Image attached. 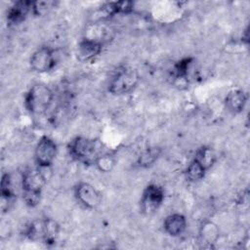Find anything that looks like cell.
I'll return each instance as SVG.
<instances>
[{
  "label": "cell",
  "instance_id": "1",
  "mask_svg": "<svg viewBox=\"0 0 250 250\" xmlns=\"http://www.w3.org/2000/svg\"><path fill=\"white\" fill-rule=\"evenodd\" d=\"M45 184L46 177L40 167L27 169L23 172L21 177L22 198L27 206L34 207L40 202Z\"/></svg>",
  "mask_w": 250,
  "mask_h": 250
},
{
  "label": "cell",
  "instance_id": "2",
  "mask_svg": "<svg viewBox=\"0 0 250 250\" xmlns=\"http://www.w3.org/2000/svg\"><path fill=\"white\" fill-rule=\"evenodd\" d=\"M100 148L101 146L96 141L85 137H76L67 145L69 155L74 160L84 164H94L102 154Z\"/></svg>",
  "mask_w": 250,
  "mask_h": 250
},
{
  "label": "cell",
  "instance_id": "3",
  "mask_svg": "<svg viewBox=\"0 0 250 250\" xmlns=\"http://www.w3.org/2000/svg\"><path fill=\"white\" fill-rule=\"evenodd\" d=\"M60 227L50 218L36 220L29 223L24 230V235L32 241H42L45 244H54L59 234Z\"/></svg>",
  "mask_w": 250,
  "mask_h": 250
},
{
  "label": "cell",
  "instance_id": "4",
  "mask_svg": "<svg viewBox=\"0 0 250 250\" xmlns=\"http://www.w3.org/2000/svg\"><path fill=\"white\" fill-rule=\"evenodd\" d=\"M53 101V93L44 84L33 85L25 95L24 104L26 109L32 114L44 113Z\"/></svg>",
  "mask_w": 250,
  "mask_h": 250
},
{
  "label": "cell",
  "instance_id": "5",
  "mask_svg": "<svg viewBox=\"0 0 250 250\" xmlns=\"http://www.w3.org/2000/svg\"><path fill=\"white\" fill-rule=\"evenodd\" d=\"M139 81V74L129 67L119 68L108 84V91L113 95H124L132 91Z\"/></svg>",
  "mask_w": 250,
  "mask_h": 250
},
{
  "label": "cell",
  "instance_id": "6",
  "mask_svg": "<svg viewBox=\"0 0 250 250\" xmlns=\"http://www.w3.org/2000/svg\"><path fill=\"white\" fill-rule=\"evenodd\" d=\"M58 152L56 143L49 137H42L36 145L34 158L40 168H48L54 162Z\"/></svg>",
  "mask_w": 250,
  "mask_h": 250
},
{
  "label": "cell",
  "instance_id": "7",
  "mask_svg": "<svg viewBox=\"0 0 250 250\" xmlns=\"http://www.w3.org/2000/svg\"><path fill=\"white\" fill-rule=\"evenodd\" d=\"M29 63L31 68L39 73H44L52 70L56 64L54 50L46 46L40 47L31 55Z\"/></svg>",
  "mask_w": 250,
  "mask_h": 250
},
{
  "label": "cell",
  "instance_id": "8",
  "mask_svg": "<svg viewBox=\"0 0 250 250\" xmlns=\"http://www.w3.org/2000/svg\"><path fill=\"white\" fill-rule=\"evenodd\" d=\"M164 200V191L161 187L151 184L148 185L141 198V209L146 214H151L156 211Z\"/></svg>",
  "mask_w": 250,
  "mask_h": 250
},
{
  "label": "cell",
  "instance_id": "9",
  "mask_svg": "<svg viewBox=\"0 0 250 250\" xmlns=\"http://www.w3.org/2000/svg\"><path fill=\"white\" fill-rule=\"evenodd\" d=\"M74 196L81 205L88 209L98 207L102 201L101 193L92 185L84 182L75 186Z\"/></svg>",
  "mask_w": 250,
  "mask_h": 250
},
{
  "label": "cell",
  "instance_id": "10",
  "mask_svg": "<svg viewBox=\"0 0 250 250\" xmlns=\"http://www.w3.org/2000/svg\"><path fill=\"white\" fill-rule=\"evenodd\" d=\"M164 230L171 236L182 234L187 228L186 217L182 214L175 213L167 216L163 222Z\"/></svg>",
  "mask_w": 250,
  "mask_h": 250
},
{
  "label": "cell",
  "instance_id": "11",
  "mask_svg": "<svg viewBox=\"0 0 250 250\" xmlns=\"http://www.w3.org/2000/svg\"><path fill=\"white\" fill-rule=\"evenodd\" d=\"M247 102L246 94L240 89H233L229 91L225 99L226 107L232 113H239L244 109Z\"/></svg>",
  "mask_w": 250,
  "mask_h": 250
},
{
  "label": "cell",
  "instance_id": "12",
  "mask_svg": "<svg viewBox=\"0 0 250 250\" xmlns=\"http://www.w3.org/2000/svg\"><path fill=\"white\" fill-rule=\"evenodd\" d=\"M29 13H32V2L19 1L9 9L7 19L10 23H20L27 17Z\"/></svg>",
  "mask_w": 250,
  "mask_h": 250
},
{
  "label": "cell",
  "instance_id": "13",
  "mask_svg": "<svg viewBox=\"0 0 250 250\" xmlns=\"http://www.w3.org/2000/svg\"><path fill=\"white\" fill-rule=\"evenodd\" d=\"M103 49V44L91 39L85 38L78 45V56L83 61H90L97 57Z\"/></svg>",
  "mask_w": 250,
  "mask_h": 250
},
{
  "label": "cell",
  "instance_id": "14",
  "mask_svg": "<svg viewBox=\"0 0 250 250\" xmlns=\"http://www.w3.org/2000/svg\"><path fill=\"white\" fill-rule=\"evenodd\" d=\"M197 162H199L206 170L211 168L213 164L216 161V154L213 148L210 146H203L200 148H198L195 152L194 158Z\"/></svg>",
  "mask_w": 250,
  "mask_h": 250
},
{
  "label": "cell",
  "instance_id": "15",
  "mask_svg": "<svg viewBox=\"0 0 250 250\" xmlns=\"http://www.w3.org/2000/svg\"><path fill=\"white\" fill-rule=\"evenodd\" d=\"M200 238L206 244H213L219 237V229L212 222H206L200 229Z\"/></svg>",
  "mask_w": 250,
  "mask_h": 250
},
{
  "label": "cell",
  "instance_id": "16",
  "mask_svg": "<svg viewBox=\"0 0 250 250\" xmlns=\"http://www.w3.org/2000/svg\"><path fill=\"white\" fill-rule=\"evenodd\" d=\"M206 169L195 159H193L188 166L186 170V178L189 182H198L205 176Z\"/></svg>",
  "mask_w": 250,
  "mask_h": 250
},
{
  "label": "cell",
  "instance_id": "17",
  "mask_svg": "<svg viewBox=\"0 0 250 250\" xmlns=\"http://www.w3.org/2000/svg\"><path fill=\"white\" fill-rule=\"evenodd\" d=\"M160 154L159 148L153 147V148H147L145 151H143L139 158H138V164L141 167H148L152 165L158 158Z\"/></svg>",
  "mask_w": 250,
  "mask_h": 250
},
{
  "label": "cell",
  "instance_id": "18",
  "mask_svg": "<svg viewBox=\"0 0 250 250\" xmlns=\"http://www.w3.org/2000/svg\"><path fill=\"white\" fill-rule=\"evenodd\" d=\"M192 63V59L191 58H185L179 61L175 66H174V77L176 80L180 79H187V76L188 74L189 68Z\"/></svg>",
  "mask_w": 250,
  "mask_h": 250
},
{
  "label": "cell",
  "instance_id": "19",
  "mask_svg": "<svg viewBox=\"0 0 250 250\" xmlns=\"http://www.w3.org/2000/svg\"><path fill=\"white\" fill-rule=\"evenodd\" d=\"M98 169L102 172H109L115 165V159L111 154L108 153H102L95 162Z\"/></svg>",
  "mask_w": 250,
  "mask_h": 250
}]
</instances>
